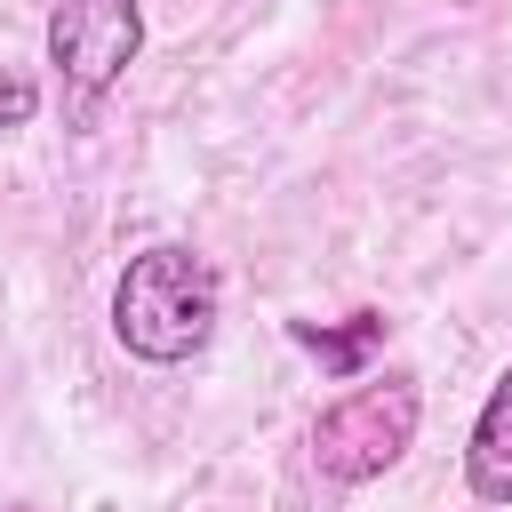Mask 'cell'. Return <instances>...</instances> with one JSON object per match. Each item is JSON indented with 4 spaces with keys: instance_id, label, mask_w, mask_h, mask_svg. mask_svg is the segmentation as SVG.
Here are the masks:
<instances>
[{
    "instance_id": "cell-1",
    "label": "cell",
    "mask_w": 512,
    "mask_h": 512,
    "mask_svg": "<svg viewBox=\"0 0 512 512\" xmlns=\"http://www.w3.org/2000/svg\"><path fill=\"white\" fill-rule=\"evenodd\" d=\"M216 312H224V280L200 248L184 240H152L120 264L112 280V336L128 360L144 368H184L192 352H208L216 336Z\"/></svg>"
},
{
    "instance_id": "cell-2",
    "label": "cell",
    "mask_w": 512,
    "mask_h": 512,
    "mask_svg": "<svg viewBox=\"0 0 512 512\" xmlns=\"http://www.w3.org/2000/svg\"><path fill=\"white\" fill-rule=\"evenodd\" d=\"M416 424H424L416 376H360L344 400H328L312 416V464L336 488H368L416 448Z\"/></svg>"
},
{
    "instance_id": "cell-3",
    "label": "cell",
    "mask_w": 512,
    "mask_h": 512,
    "mask_svg": "<svg viewBox=\"0 0 512 512\" xmlns=\"http://www.w3.org/2000/svg\"><path fill=\"white\" fill-rule=\"evenodd\" d=\"M136 56H144V0H56L48 8V72H56L64 128H88Z\"/></svg>"
},
{
    "instance_id": "cell-4",
    "label": "cell",
    "mask_w": 512,
    "mask_h": 512,
    "mask_svg": "<svg viewBox=\"0 0 512 512\" xmlns=\"http://www.w3.org/2000/svg\"><path fill=\"white\" fill-rule=\"evenodd\" d=\"M464 480H472L480 504H512V368L488 384V400H480V416H472Z\"/></svg>"
},
{
    "instance_id": "cell-5",
    "label": "cell",
    "mask_w": 512,
    "mask_h": 512,
    "mask_svg": "<svg viewBox=\"0 0 512 512\" xmlns=\"http://www.w3.org/2000/svg\"><path fill=\"white\" fill-rule=\"evenodd\" d=\"M288 336H296L304 352H320L328 368H344V376H352V368H360V352H368V344H384V320H376V312H360L352 328H312V320H296Z\"/></svg>"
},
{
    "instance_id": "cell-6",
    "label": "cell",
    "mask_w": 512,
    "mask_h": 512,
    "mask_svg": "<svg viewBox=\"0 0 512 512\" xmlns=\"http://www.w3.org/2000/svg\"><path fill=\"white\" fill-rule=\"evenodd\" d=\"M40 112V80H24V72H0V136L8 128H24Z\"/></svg>"
}]
</instances>
